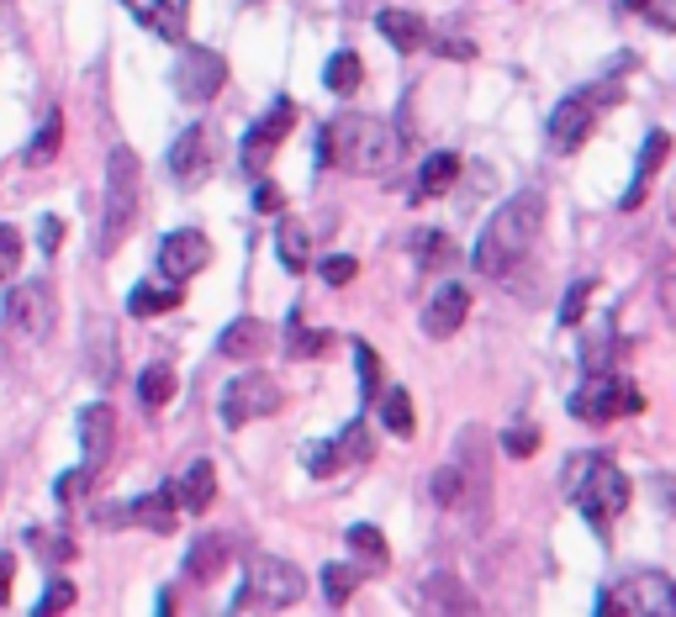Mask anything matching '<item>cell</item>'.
Returning a JSON list of instances; mask_svg holds the SVG:
<instances>
[{
  "mask_svg": "<svg viewBox=\"0 0 676 617\" xmlns=\"http://www.w3.org/2000/svg\"><path fill=\"white\" fill-rule=\"evenodd\" d=\"M317 164L323 169H349V174H391L402 164V132L381 117L344 111L323 127L317 138Z\"/></svg>",
  "mask_w": 676,
  "mask_h": 617,
  "instance_id": "obj_1",
  "label": "cell"
},
{
  "mask_svg": "<svg viewBox=\"0 0 676 617\" xmlns=\"http://www.w3.org/2000/svg\"><path fill=\"white\" fill-rule=\"evenodd\" d=\"M539 227H545V195H539V190L513 195V201L497 206V216L486 222L482 243H476V269H482L486 280H507L518 264L529 259Z\"/></svg>",
  "mask_w": 676,
  "mask_h": 617,
  "instance_id": "obj_2",
  "label": "cell"
},
{
  "mask_svg": "<svg viewBox=\"0 0 676 617\" xmlns=\"http://www.w3.org/2000/svg\"><path fill=\"white\" fill-rule=\"evenodd\" d=\"M629 475L608 459V454H581V459H571L566 465V497L577 501V512L592 528H608V522L619 518L629 507Z\"/></svg>",
  "mask_w": 676,
  "mask_h": 617,
  "instance_id": "obj_3",
  "label": "cell"
},
{
  "mask_svg": "<svg viewBox=\"0 0 676 617\" xmlns=\"http://www.w3.org/2000/svg\"><path fill=\"white\" fill-rule=\"evenodd\" d=\"M307 592V575L281 560V554H249L243 565V586L233 592V613H281V607H296Z\"/></svg>",
  "mask_w": 676,
  "mask_h": 617,
  "instance_id": "obj_4",
  "label": "cell"
},
{
  "mask_svg": "<svg viewBox=\"0 0 676 617\" xmlns=\"http://www.w3.org/2000/svg\"><path fill=\"white\" fill-rule=\"evenodd\" d=\"M138 190H144V164H138V153L122 142L112 148V159H106V212H101V254H117L127 227H133V216H138Z\"/></svg>",
  "mask_w": 676,
  "mask_h": 617,
  "instance_id": "obj_5",
  "label": "cell"
},
{
  "mask_svg": "<svg viewBox=\"0 0 676 617\" xmlns=\"http://www.w3.org/2000/svg\"><path fill=\"white\" fill-rule=\"evenodd\" d=\"M629 412H645V396L619 370H587L581 391L571 396V417H581V423H613Z\"/></svg>",
  "mask_w": 676,
  "mask_h": 617,
  "instance_id": "obj_6",
  "label": "cell"
},
{
  "mask_svg": "<svg viewBox=\"0 0 676 617\" xmlns=\"http://www.w3.org/2000/svg\"><path fill=\"white\" fill-rule=\"evenodd\" d=\"M624 95V85L608 74L603 85H587V91L566 95L556 111H550V148L556 153H571V148H581L587 142V132H592V121H598V106H608V100H619Z\"/></svg>",
  "mask_w": 676,
  "mask_h": 617,
  "instance_id": "obj_7",
  "label": "cell"
},
{
  "mask_svg": "<svg viewBox=\"0 0 676 617\" xmlns=\"http://www.w3.org/2000/svg\"><path fill=\"white\" fill-rule=\"evenodd\" d=\"M6 322H11V332L17 338H27V343H43L53 332V322H59V301H53V285L49 280H22L6 290Z\"/></svg>",
  "mask_w": 676,
  "mask_h": 617,
  "instance_id": "obj_8",
  "label": "cell"
},
{
  "mask_svg": "<svg viewBox=\"0 0 676 617\" xmlns=\"http://www.w3.org/2000/svg\"><path fill=\"white\" fill-rule=\"evenodd\" d=\"M169 79H175V95H180L186 106H207V100H218V91L228 85V58H222L218 47H180Z\"/></svg>",
  "mask_w": 676,
  "mask_h": 617,
  "instance_id": "obj_9",
  "label": "cell"
},
{
  "mask_svg": "<svg viewBox=\"0 0 676 617\" xmlns=\"http://www.w3.org/2000/svg\"><path fill=\"white\" fill-rule=\"evenodd\" d=\"M270 412H281V385H275V375L243 370V375L228 380V391H222V423L228 427H243V423H254V417H270Z\"/></svg>",
  "mask_w": 676,
  "mask_h": 617,
  "instance_id": "obj_10",
  "label": "cell"
},
{
  "mask_svg": "<svg viewBox=\"0 0 676 617\" xmlns=\"http://www.w3.org/2000/svg\"><path fill=\"white\" fill-rule=\"evenodd\" d=\"M455 465L465 470V507H471V522H486V512H492V449H486V427H465V433H460Z\"/></svg>",
  "mask_w": 676,
  "mask_h": 617,
  "instance_id": "obj_11",
  "label": "cell"
},
{
  "mask_svg": "<svg viewBox=\"0 0 676 617\" xmlns=\"http://www.w3.org/2000/svg\"><path fill=\"white\" fill-rule=\"evenodd\" d=\"M212 164H218V127L196 121V127H186L180 138L169 142V174L180 185H201L212 174Z\"/></svg>",
  "mask_w": 676,
  "mask_h": 617,
  "instance_id": "obj_12",
  "label": "cell"
},
{
  "mask_svg": "<svg viewBox=\"0 0 676 617\" xmlns=\"http://www.w3.org/2000/svg\"><path fill=\"white\" fill-rule=\"evenodd\" d=\"M598 607H603L608 617H613V613H661V617H676V581H666V575H634V581H624L619 592H608Z\"/></svg>",
  "mask_w": 676,
  "mask_h": 617,
  "instance_id": "obj_13",
  "label": "cell"
},
{
  "mask_svg": "<svg viewBox=\"0 0 676 617\" xmlns=\"http://www.w3.org/2000/svg\"><path fill=\"white\" fill-rule=\"evenodd\" d=\"M291 127H296V100H275L265 117L249 127V138H243V169L260 174V169L275 159V148L291 138Z\"/></svg>",
  "mask_w": 676,
  "mask_h": 617,
  "instance_id": "obj_14",
  "label": "cell"
},
{
  "mask_svg": "<svg viewBox=\"0 0 676 617\" xmlns=\"http://www.w3.org/2000/svg\"><path fill=\"white\" fill-rule=\"evenodd\" d=\"M212 264V237L196 233V227H180V233H169L159 243V275L165 280H191L196 269H207Z\"/></svg>",
  "mask_w": 676,
  "mask_h": 617,
  "instance_id": "obj_15",
  "label": "cell"
},
{
  "mask_svg": "<svg viewBox=\"0 0 676 617\" xmlns=\"http://www.w3.org/2000/svg\"><path fill=\"white\" fill-rule=\"evenodd\" d=\"M80 444H85V465H91V470H101V465L112 459V449H117V412L106 402L80 412Z\"/></svg>",
  "mask_w": 676,
  "mask_h": 617,
  "instance_id": "obj_16",
  "label": "cell"
},
{
  "mask_svg": "<svg viewBox=\"0 0 676 617\" xmlns=\"http://www.w3.org/2000/svg\"><path fill=\"white\" fill-rule=\"evenodd\" d=\"M465 311H471V290L465 285H439L434 301L423 307V332L429 338H450V332H460V322H465Z\"/></svg>",
  "mask_w": 676,
  "mask_h": 617,
  "instance_id": "obj_17",
  "label": "cell"
},
{
  "mask_svg": "<svg viewBox=\"0 0 676 617\" xmlns=\"http://www.w3.org/2000/svg\"><path fill=\"white\" fill-rule=\"evenodd\" d=\"M122 518L138 522V528H148V533H175V518H180V480H175V486H159V491H148V497H138Z\"/></svg>",
  "mask_w": 676,
  "mask_h": 617,
  "instance_id": "obj_18",
  "label": "cell"
},
{
  "mask_svg": "<svg viewBox=\"0 0 676 617\" xmlns=\"http://www.w3.org/2000/svg\"><path fill=\"white\" fill-rule=\"evenodd\" d=\"M228 554H233V533H201V539L186 549V581L207 586L212 575H222Z\"/></svg>",
  "mask_w": 676,
  "mask_h": 617,
  "instance_id": "obj_19",
  "label": "cell"
},
{
  "mask_svg": "<svg viewBox=\"0 0 676 617\" xmlns=\"http://www.w3.org/2000/svg\"><path fill=\"white\" fill-rule=\"evenodd\" d=\"M122 6H133V11H138V22H144L148 32L169 38V43H180V38H186V22H191V0H154V6L122 0Z\"/></svg>",
  "mask_w": 676,
  "mask_h": 617,
  "instance_id": "obj_20",
  "label": "cell"
},
{
  "mask_svg": "<svg viewBox=\"0 0 676 617\" xmlns=\"http://www.w3.org/2000/svg\"><path fill=\"white\" fill-rule=\"evenodd\" d=\"M376 26H381V38H387L397 53H418L423 43H434V38H429V22H423L418 11H397V6H387V11L376 17Z\"/></svg>",
  "mask_w": 676,
  "mask_h": 617,
  "instance_id": "obj_21",
  "label": "cell"
},
{
  "mask_svg": "<svg viewBox=\"0 0 676 617\" xmlns=\"http://www.w3.org/2000/svg\"><path fill=\"white\" fill-rule=\"evenodd\" d=\"M270 349V328L260 317H239V322H228L218 338V354L222 359H260Z\"/></svg>",
  "mask_w": 676,
  "mask_h": 617,
  "instance_id": "obj_22",
  "label": "cell"
},
{
  "mask_svg": "<svg viewBox=\"0 0 676 617\" xmlns=\"http://www.w3.org/2000/svg\"><path fill=\"white\" fill-rule=\"evenodd\" d=\"M666 153H672V138L655 127L651 138H645V148H640V169H634V180H629V190H624V212H634V206L645 201V185H651L655 169L666 164Z\"/></svg>",
  "mask_w": 676,
  "mask_h": 617,
  "instance_id": "obj_23",
  "label": "cell"
},
{
  "mask_svg": "<svg viewBox=\"0 0 676 617\" xmlns=\"http://www.w3.org/2000/svg\"><path fill=\"white\" fill-rule=\"evenodd\" d=\"M85 364H91V375H96L101 385L117 380V338H112V322H106V317H96L91 332H85Z\"/></svg>",
  "mask_w": 676,
  "mask_h": 617,
  "instance_id": "obj_24",
  "label": "cell"
},
{
  "mask_svg": "<svg viewBox=\"0 0 676 617\" xmlns=\"http://www.w3.org/2000/svg\"><path fill=\"white\" fill-rule=\"evenodd\" d=\"M460 174V153H429L423 159V169H418V185H412V201H434V195H444V190L455 185Z\"/></svg>",
  "mask_w": 676,
  "mask_h": 617,
  "instance_id": "obj_25",
  "label": "cell"
},
{
  "mask_svg": "<svg viewBox=\"0 0 676 617\" xmlns=\"http://www.w3.org/2000/svg\"><path fill=\"white\" fill-rule=\"evenodd\" d=\"M218 497V470H212V459H196L191 470L180 475V507L186 512H207Z\"/></svg>",
  "mask_w": 676,
  "mask_h": 617,
  "instance_id": "obj_26",
  "label": "cell"
},
{
  "mask_svg": "<svg viewBox=\"0 0 676 617\" xmlns=\"http://www.w3.org/2000/svg\"><path fill=\"white\" fill-rule=\"evenodd\" d=\"M275 254H281V264H286L291 275H302V269L313 264V237H307V227L286 216V222L275 227Z\"/></svg>",
  "mask_w": 676,
  "mask_h": 617,
  "instance_id": "obj_27",
  "label": "cell"
},
{
  "mask_svg": "<svg viewBox=\"0 0 676 617\" xmlns=\"http://www.w3.org/2000/svg\"><path fill=\"white\" fill-rule=\"evenodd\" d=\"M59 148H64V117H59V111H49V117H43V127H38V138L27 142V164L32 169H43V164H53V159H59Z\"/></svg>",
  "mask_w": 676,
  "mask_h": 617,
  "instance_id": "obj_28",
  "label": "cell"
},
{
  "mask_svg": "<svg viewBox=\"0 0 676 617\" xmlns=\"http://www.w3.org/2000/svg\"><path fill=\"white\" fill-rule=\"evenodd\" d=\"M360 79H365V64H360V53H349V47L334 53L328 70H323V85H328L334 95H355L360 91Z\"/></svg>",
  "mask_w": 676,
  "mask_h": 617,
  "instance_id": "obj_29",
  "label": "cell"
},
{
  "mask_svg": "<svg viewBox=\"0 0 676 617\" xmlns=\"http://www.w3.org/2000/svg\"><path fill=\"white\" fill-rule=\"evenodd\" d=\"M344 539H349V549H355V554H360L370 570L391 565V549H387V539H381V528H376V522H355Z\"/></svg>",
  "mask_w": 676,
  "mask_h": 617,
  "instance_id": "obj_30",
  "label": "cell"
},
{
  "mask_svg": "<svg viewBox=\"0 0 676 617\" xmlns=\"http://www.w3.org/2000/svg\"><path fill=\"white\" fill-rule=\"evenodd\" d=\"M175 307H180V285H138L127 296L133 317H159V311H175Z\"/></svg>",
  "mask_w": 676,
  "mask_h": 617,
  "instance_id": "obj_31",
  "label": "cell"
},
{
  "mask_svg": "<svg viewBox=\"0 0 676 617\" xmlns=\"http://www.w3.org/2000/svg\"><path fill=\"white\" fill-rule=\"evenodd\" d=\"M423 602H429V607H450V613H471V607H476V596L465 592L455 575H434V581L423 586Z\"/></svg>",
  "mask_w": 676,
  "mask_h": 617,
  "instance_id": "obj_32",
  "label": "cell"
},
{
  "mask_svg": "<svg viewBox=\"0 0 676 617\" xmlns=\"http://www.w3.org/2000/svg\"><path fill=\"white\" fill-rule=\"evenodd\" d=\"M169 396H175V370L169 364H148L144 375H138V402L148 412H159V406H169Z\"/></svg>",
  "mask_w": 676,
  "mask_h": 617,
  "instance_id": "obj_33",
  "label": "cell"
},
{
  "mask_svg": "<svg viewBox=\"0 0 676 617\" xmlns=\"http://www.w3.org/2000/svg\"><path fill=\"white\" fill-rule=\"evenodd\" d=\"M328 349V332H313L307 322H302V311H291V322H286V354L291 359H317Z\"/></svg>",
  "mask_w": 676,
  "mask_h": 617,
  "instance_id": "obj_34",
  "label": "cell"
},
{
  "mask_svg": "<svg viewBox=\"0 0 676 617\" xmlns=\"http://www.w3.org/2000/svg\"><path fill=\"white\" fill-rule=\"evenodd\" d=\"M381 423L391 427V433H397V438H412V396L408 391H402V385H391L387 396H381Z\"/></svg>",
  "mask_w": 676,
  "mask_h": 617,
  "instance_id": "obj_35",
  "label": "cell"
},
{
  "mask_svg": "<svg viewBox=\"0 0 676 617\" xmlns=\"http://www.w3.org/2000/svg\"><path fill=\"white\" fill-rule=\"evenodd\" d=\"M365 575H360V565H328L323 570V596L334 602V607H344L349 596H355V586H360Z\"/></svg>",
  "mask_w": 676,
  "mask_h": 617,
  "instance_id": "obj_36",
  "label": "cell"
},
{
  "mask_svg": "<svg viewBox=\"0 0 676 617\" xmlns=\"http://www.w3.org/2000/svg\"><path fill=\"white\" fill-rule=\"evenodd\" d=\"M429 491H434L439 507H465V470H460V465H444V470H434Z\"/></svg>",
  "mask_w": 676,
  "mask_h": 617,
  "instance_id": "obj_37",
  "label": "cell"
},
{
  "mask_svg": "<svg viewBox=\"0 0 676 617\" xmlns=\"http://www.w3.org/2000/svg\"><path fill=\"white\" fill-rule=\"evenodd\" d=\"M355 364H360V396L365 402H376L381 396V359H376V349L370 343H355Z\"/></svg>",
  "mask_w": 676,
  "mask_h": 617,
  "instance_id": "obj_38",
  "label": "cell"
},
{
  "mask_svg": "<svg viewBox=\"0 0 676 617\" xmlns=\"http://www.w3.org/2000/svg\"><path fill=\"white\" fill-rule=\"evenodd\" d=\"M27 544L38 549V560H53V565H70L74 560V539H59V533H43V528H32Z\"/></svg>",
  "mask_w": 676,
  "mask_h": 617,
  "instance_id": "obj_39",
  "label": "cell"
},
{
  "mask_svg": "<svg viewBox=\"0 0 676 617\" xmlns=\"http://www.w3.org/2000/svg\"><path fill=\"white\" fill-rule=\"evenodd\" d=\"M338 449H344V459H355V465H365V459H370V449H376V444H370V427H365V417H355V423L338 433Z\"/></svg>",
  "mask_w": 676,
  "mask_h": 617,
  "instance_id": "obj_40",
  "label": "cell"
},
{
  "mask_svg": "<svg viewBox=\"0 0 676 617\" xmlns=\"http://www.w3.org/2000/svg\"><path fill=\"white\" fill-rule=\"evenodd\" d=\"M17 269H22V233L0 222V280H17Z\"/></svg>",
  "mask_w": 676,
  "mask_h": 617,
  "instance_id": "obj_41",
  "label": "cell"
},
{
  "mask_svg": "<svg viewBox=\"0 0 676 617\" xmlns=\"http://www.w3.org/2000/svg\"><path fill=\"white\" fill-rule=\"evenodd\" d=\"M412 248H418V259L429 264V269H434V264H450V254H455L444 233H418V243H412Z\"/></svg>",
  "mask_w": 676,
  "mask_h": 617,
  "instance_id": "obj_42",
  "label": "cell"
},
{
  "mask_svg": "<svg viewBox=\"0 0 676 617\" xmlns=\"http://www.w3.org/2000/svg\"><path fill=\"white\" fill-rule=\"evenodd\" d=\"M317 275H323L328 285H349L355 275H360V259H355V254H334V259L317 264Z\"/></svg>",
  "mask_w": 676,
  "mask_h": 617,
  "instance_id": "obj_43",
  "label": "cell"
},
{
  "mask_svg": "<svg viewBox=\"0 0 676 617\" xmlns=\"http://www.w3.org/2000/svg\"><path fill=\"white\" fill-rule=\"evenodd\" d=\"M338 465H344L338 438H334V444H307V470H313V475H334Z\"/></svg>",
  "mask_w": 676,
  "mask_h": 617,
  "instance_id": "obj_44",
  "label": "cell"
},
{
  "mask_svg": "<svg viewBox=\"0 0 676 617\" xmlns=\"http://www.w3.org/2000/svg\"><path fill=\"white\" fill-rule=\"evenodd\" d=\"M503 449L513 454V459H529V454L539 449V427H524V423L507 427V433H503Z\"/></svg>",
  "mask_w": 676,
  "mask_h": 617,
  "instance_id": "obj_45",
  "label": "cell"
},
{
  "mask_svg": "<svg viewBox=\"0 0 676 617\" xmlns=\"http://www.w3.org/2000/svg\"><path fill=\"white\" fill-rule=\"evenodd\" d=\"M587 296H592V280H577L571 290H566V301H560V322L566 328H577L581 311H587Z\"/></svg>",
  "mask_w": 676,
  "mask_h": 617,
  "instance_id": "obj_46",
  "label": "cell"
},
{
  "mask_svg": "<svg viewBox=\"0 0 676 617\" xmlns=\"http://www.w3.org/2000/svg\"><path fill=\"white\" fill-rule=\"evenodd\" d=\"M70 607H74V586H70V581H53L49 592H43V602H38V617L70 613Z\"/></svg>",
  "mask_w": 676,
  "mask_h": 617,
  "instance_id": "obj_47",
  "label": "cell"
},
{
  "mask_svg": "<svg viewBox=\"0 0 676 617\" xmlns=\"http://www.w3.org/2000/svg\"><path fill=\"white\" fill-rule=\"evenodd\" d=\"M286 206V190L275 185V180H260L254 185V212H281Z\"/></svg>",
  "mask_w": 676,
  "mask_h": 617,
  "instance_id": "obj_48",
  "label": "cell"
},
{
  "mask_svg": "<svg viewBox=\"0 0 676 617\" xmlns=\"http://www.w3.org/2000/svg\"><path fill=\"white\" fill-rule=\"evenodd\" d=\"M655 307H661V317L676 328V275H661V280H655Z\"/></svg>",
  "mask_w": 676,
  "mask_h": 617,
  "instance_id": "obj_49",
  "label": "cell"
},
{
  "mask_svg": "<svg viewBox=\"0 0 676 617\" xmlns=\"http://www.w3.org/2000/svg\"><path fill=\"white\" fill-rule=\"evenodd\" d=\"M38 243H43V254H59V243H64V222H59V216H43Z\"/></svg>",
  "mask_w": 676,
  "mask_h": 617,
  "instance_id": "obj_50",
  "label": "cell"
},
{
  "mask_svg": "<svg viewBox=\"0 0 676 617\" xmlns=\"http://www.w3.org/2000/svg\"><path fill=\"white\" fill-rule=\"evenodd\" d=\"M11 581H17V554H6V549H0V607L11 602Z\"/></svg>",
  "mask_w": 676,
  "mask_h": 617,
  "instance_id": "obj_51",
  "label": "cell"
},
{
  "mask_svg": "<svg viewBox=\"0 0 676 617\" xmlns=\"http://www.w3.org/2000/svg\"><path fill=\"white\" fill-rule=\"evenodd\" d=\"M434 47L444 53V58H476V47L460 43V38H434Z\"/></svg>",
  "mask_w": 676,
  "mask_h": 617,
  "instance_id": "obj_52",
  "label": "cell"
},
{
  "mask_svg": "<svg viewBox=\"0 0 676 617\" xmlns=\"http://www.w3.org/2000/svg\"><path fill=\"white\" fill-rule=\"evenodd\" d=\"M0 491H6V470H0Z\"/></svg>",
  "mask_w": 676,
  "mask_h": 617,
  "instance_id": "obj_53",
  "label": "cell"
}]
</instances>
